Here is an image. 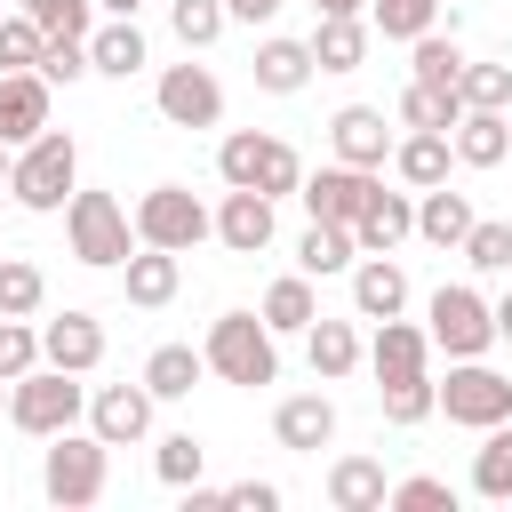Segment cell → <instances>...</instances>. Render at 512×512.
I'll list each match as a JSON object with an SVG mask.
<instances>
[{"instance_id": "51", "label": "cell", "mask_w": 512, "mask_h": 512, "mask_svg": "<svg viewBox=\"0 0 512 512\" xmlns=\"http://www.w3.org/2000/svg\"><path fill=\"white\" fill-rule=\"evenodd\" d=\"M312 8H320V16H360L368 0H312Z\"/></svg>"}, {"instance_id": "13", "label": "cell", "mask_w": 512, "mask_h": 512, "mask_svg": "<svg viewBox=\"0 0 512 512\" xmlns=\"http://www.w3.org/2000/svg\"><path fill=\"white\" fill-rule=\"evenodd\" d=\"M272 208H280L272 192H240V184H232V192H224V208H216V240H224L232 256H264V248H272V232H280V224H272Z\"/></svg>"}, {"instance_id": "47", "label": "cell", "mask_w": 512, "mask_h": 512, "mask_svg": "<svg viewBox=\"0 0 512 512\" xmlns=\"http://www.w3.org/2000/svg\"><path fill=\"white\" fill-rule=\"evenodd\" d=\"M96 64H88V40H48V56H40V80L48 88H72V80H88Z\"/></svg>"}, {"instance_id": "17", "label": "cell", "mask_w": 512, "mask_h": 512, "mask_svg": "<svg viewBox=\"0 0 512 512\" xmlns=\"http://www.w3.org/2000/svg\"><path fill=\"white\" fill-rule=\"evenodd\" d=\"M48 128V80L40 72H0V144H32Z\"/></svg>"}, {"instance_id": "43", "label": "cell", "mask_w": 512, "mask_h": 512, "mask_svg": "<svg viewBox=\"0 0 512 512\" xmlns=\"http://www.w3.org/2000/svg\"><path fill=\"white\" fill-rule=\"evenodd\" d=\"M464 112H504L512 104V64H464Z\"/></svg>"}, {"instance_id": "21", "label": "cell", "mask_w": 512, "mask_h": 512, "mask_svg": "<svg viewBox=\"0 0 512 512\" xmlns=\"http://www.w3.org/2000/svg\"><path fill=\"white\" fill-rule=\"evenodd\" d=\"M408 232H416V200H408V192H384V184H376V200H368V216L352 224V240H360V256H392V248H400Z\"/></svg>"}, {"instance_id": "3", "label": "cell", "mask_w": 512, "mask_h": 512, "mask_svg": "<svg viewBox=\"0 0 512 512\" xmlns=\"http://www.w3.org/2000/svg\"><path fill=\"white\" fill-rule=\"evenodd\" d=\"M208 368L224 376V384H272L280 376V344H272V320L264 312H216V328H208Z\"/></svg>"}, {"instance_id": "37", "label": "cell", "mask_w": 512, "mask_h": 512, "mask_svg": "<svg viewBox=\"0 0 512 512\" xmlns=\"http://www.w3.org/2000/svg\"><path fill=\"white\" fill-rule=\"evenodd\" d=\"M40 304H48V272H40L32 256H0V312L32 320Z\"/></svg>"}, {"instance_id": "2", "label": "cell", "mask_w": 512, "mask_h": 512, "mask_svg": "<svg viewBox=\"0 0 512 512\" xmlns=\"http://www.w3.org/2000/svg\"><path fill=\"white\" fill-rule=\"evenodd\" d=\"M8 192H16L32 216H56V208L80 192V144H72L64 128H40V136L16 152V176H8Z\"/></svg>"}, {"instance_id": "31", "label": "cell", "mask_w": 512, "mask_h": 512, "mask_svg": "<svg viewBox=\"0 0 512 512\" xmlns=\"http://www.w3.org/2000/svg\"><path fill=\"white\" fill-rule=\"evenodd\" d=\"M456 120H464V88H432V80H408V88H400V128H440V136H456Z\"/></svg>"}, {"instance_id": "15", "label": "cell", "mask_w": 512, "mask_h": 512, "mask_svg": "<svg viewBox=\"0 0 512 512\" xmlns=\"http://www.w3.org/2000/svg\"><path fill=\"white\" fill-rule=\"evenodd\" d=\"M40 360L88 376V368L104 360V320H96V312H56V320L40 328Z\"/></svg>"}, {"instance_id": "24", "label": "cell", "mask_w": 512, "mask_h": 512, "mask_svg": "<svg viewBox=\"0 0 512 512\" xmlns=\"http://www.w3.org/2000/svg\"><path fill=\"white\" fill-rule=\"evenodd\" d=\"M480 216H472V200L464 192H448V184H432V192H416V240H432V248H464V232H472Z\"/></svg>"}, {"instance_id": "30", "label": "cell", "mask_w": 512, "mask_h": 512, "mask_svg": "<svg viewBox=\"0 0 512 512\" xmlns=\"http://www.w3.org/2000/svg\"><path fill=\"white\" fill-rule=\"evenodd\" d=\"M368 32H376V24H360V16H320V32H312V64H320V72H360Z\"/></svg>"}, {"instance_id": "29", "label": "cell", "mask_w": 512, "mask_h": 512, "mask_svg": "<svg viewBox=\"0 0 512 512\" xmlns=\"http://www.w3.org/2000/svg\"><path fill=\"white\" fill-rule=\"evenodd\" d=\"M352 264H360L352 224H320V216H312V224H304V240H296V272H312V280H320V272H352Z\"/></svg>"}, {"instance_id": "20", "label": "cell", "mask_w": 512, "mask_h": 512, "mask_svg": "<svg viewBox=\"0 0 512 512\" xmlns=\"http://www.w3.org/2000/svg\"><path fill=\"white\" fill-rule=\"evenodd\" d=\"M248 72H256V88H264V96H296V88H304L320 64H312V40H288V32H272V40L256 48V64H248Z\"/></svg>"}, {"instance_id": "32", "label": "cell", "mask_w": 512, "mask_h": 512, "mask_svg": "<svg viewBox=\"0 0 512 512\" xmlns=\"http://www.w3.org/2000/svg\"><path fill=\"white\" fill-rule=\"evenodd\" d=\"M264 320H272V336H304V328L320 320L312 272H288V280H272V288H264Z\"/></svg>"}, {"instance_id": "4", "label": "cell", "mask_w": 512, "mask_h": 512, "mask_svg": "<svg viewBox=\"0 0 512 512\" xmlns=\"http://www.w3.org/2000/svg\"><path fill=\"white\" fill-rule=\"evenodd\" d=\"M104 480H112V440H96V432H56L48 440V456H40V496L48 504L80 512V504L104 496Z\"/></svg>"}, {"instance_id": "9", "label": "cell", "mask_w": 512, "mask_h": 512, "mask_svg": "<svg viewBox=\"0 0 512 512\" xmlns=\"http://www.w3.org/2000/svg\"><path fill=\"white\" fill-rule=\"evenodd\" d=\"M208 232H216V216H208L184 184H152V192L136 200V240H144V248H176V256H184V248H200Z\"/></svg>"}, {"instance_id": "25", "label": "cell", "mask_w": 512, "mask_h": 512, "mask_svg": "<svg viewBox=\"0 0 512 512\" xmlns=\"http://www.w3.org/2000/svg\"><path fill=\"white\" fill-rule=\"evenodd\" d=\"M432 360V328H416V320H376V344H368V368L376 376H408V368H424Z\"/></svg>"}, {"instance_id": "48", "label": "cell", "mask_w": 512, "mask_h": 512, "mask_svg": "<svg viewBox=\"0 0 512 512\" xmlns=\"http://www.w3.org/2000/svg\"><path fill=\"white\" fill-rule=\"evenodd\" d=\"M224 504H232V512H280V488H272V480H232Z\"/></svg>"}, {"instance_id": "26", "label": "cell", "mask_w": 512, "mask_h": 512, "mask_svg": "<svg viewBox=\"0 0 512 512\" xmlns=\"http://www.w3.org/2000/svg\"><path fill=\"white\" fill-rule=\"evenodd\" d=\"M472 496L480 504H512V416L480 432V448H472Z\"/></svg>"}, {"instance_id": "5", "label": "cell", "mask_w": 512, "mask_h": 512, "mask_svg": "<svg viewBox=\"0 0 512 512\" xmlns=\"http://www.w3.org/2000/svg\"><path fill=\"white\" fill-rule=\"evenodd\" d=\"M216 176L240 184V192H272V200H288V192L304 184V160H296L280 136H264V128H232V136L216 144Z\"/></svg>"}, {"instance_id": "45", "label": "cell", "mask_w": 512, "mask_h": 512, "mask_svg": "<svg viewBox=\"0 0 512 512\" xmlns=\"http://www.w3.org/2000/svg\"><path fill=\"white\" fill-rule=\"evenodd\" d=\"M32 368H40V328L16 320V312H0V376L16 384V376H32Z\"/></svg>"}, {"instance_id": "40", "label": "cell", "mask_w": 512, "mask_h": 512, "mask_svg": "<svg viewBox=\"0 0 512 512\" xmlns=\"http://www.w3.org/2000/svg\"><path fill=\"white\" fill-rule=\"evenodd\" d=\"M368 8H376L368 24H376L384 40H424V32L440 24V0H368Z\"/></svg>"}, {"instance_id": "23", "label": "cell", "mask_w": 512, "mask_h": 512, "mask_svg": "<svg viewBox=\"0 0 512 512\" xmlns=\"http://www.w3.org/2000/svg\"><path fill=\"white\" fill-rule=\"evenodd\" d=\"M384 496H392V480H384L376 456H336L328 464V504L336 512H384Z\"/></svg>"}, {"instance_id": "42", "label": "cell", "mask_w": 512, "mask_h": 512, "mask_svg": "<svg viewBox=\"0 0 512 512\" xmlns=\"http://www.w3.org/2000/svg\"><path fill=\"white\" fill-rule=\"evenodd\" d=\"M224 24H232V8H224V0H176V8H168V32H176L184 48H208Z\"/></svg>"}, {"instance_id": "14", "label": "cell", "mask_w": 512, "mask_h": 512, "mask_svg": "<svg viewBox=\"0 0 512 512\" xmlns=\"http://www.w3.org/2000/svg\"><path fill=\"white\" fill-rule=\"evenodd\" d=\"M272 440L296 448V456H320V448L336 440V400H328V392H288V400L272 408Z\"/></svg>"}, {"instance_id": "46", "label": "cell", "mask_w": 512, "mask_h": 512, "mask_svg": "<svg viewBox=\"0 0 512 512\" xmlns=\"http://www.w3.org/2000/svg\"><path fill=\"white\" fill-rule=\"evenodd\" d=\"M384 504H400V512H456V488L432 480V472H416V480H392Z\"/></svg>"}, {"instance_id": "39", "label": "cell", "mask_w": 512, "mask_h": 512, "mask_svg": "<svg viewBox=\"0 0 512 512\" xmlns=\"http://www.w3.org/2000/svg\"><path fill=\"white\" fill-rule=\"evenodd\" d=\"M40 56H48V32L16 8V16H0V72H40Z\"/></svg>"}, {"instance_id": "52", "label": "cell", "mask_w": 512, "mask_h": 512, "mask_svg": "<svg viewBox=\"0 0 512 512\" xmlns=\"http://www.w3.org/2000/svg\"><path fill=\"white\" fill-rule=\"evenodd\" d=\"M96 8H104V16H136L144 0H96Z\"/></svg>"}, {"instance_id": "54", "label": "cell", "mask_w": 512, "mask_h": 512, "mask_svg": "<svg viewBox=\"0 0 512 512\" xmlns=\"http://www.w3.org/2000/svg\"><path fill=\"white\" fill-rule=\"evenodd\" d=\"M0 416H8V376H0Z\"/></svg>"}, {"instance_id": "22", "label": "cell", "mask_w": 512, "mask_h": 512, "mask_svg": "<svg viewBox=\"0 0 512 512\" xmlns=\"http://www.w3.org/2000/svg\"><path fill=\"white\" fill-rule=\"evenodd\" d=\"M120 288H128V304H144V312L176 304V288H184V272H176V248H136V256L120 264Z\"/></svg>"}, {"instance_id": "35", "label": "cell", "mask_w": 512, "mask_h": 512, "mask_svg": "<svg viewBox=\"0 0 512 512\" xmlns=\"http://www.w3.org/2000/svg\"><path fill=\"white\" fill-rule=\"evenodd\" d=\"M200 376H208V352H192V344H160V352L144 360V384H152V400H184Z\"/></svg>"}, {"instance_id": "53", "label": "cell", "mask_w": 512, "mask_h": 512, "mask_svg": "<svg viewBox=\"0 0 512 512\" xmlns=\"http://www.w3.org/2000/svg\"><path fill=\"white\" fill-rule=\"evenodd\" d=\"M8 176H16V144H0V184H8Z\"/></svg>"}, {"instance_id": "6", "label": "cell", "mask_w": 512, "mask_h": 512, "mask_svg": "<svg viewBox=\"0 0 512 512\" xmlns=\"http://www.w3.org/2000/svg\"><path fill=\"white\" fill-rule=\"evenodd\" d=\"M80 408H88V392L72 384V368H32V376H16V384H8V424H16V432H32V440L72 432V424H80Z\"/></svg>"}, {"instance_id": "1", "label": "cell", "mask_w": 512, "mask_h": 512, "mask_svg": "<svg viewBox=\"0 0 512 512\" xmlns=\"http://www.w3.org/2000/svg\"><path fill=\"white\" fill-rule=\"evenodd\" d=\"M64 240H72V256L80 264H96V272H120L144 240H136V216L112 200V192H72L64 200Z\"/></svg>"}, {"instance_id": "12", "label": "cell", "mask_w": 512, "mask_h": 512, "mask_svg": "<svg viewBox=\"0 0 512 512\" xmlns=\"http://www.w3.org/2000/svg\"><path fill=\"white\" fill-rule=\"evenodd\" d=\"M88 432L112 440V448H136V440L152 432V384L136 376V384H104V392H88Z\"/></svg>"}, {"instance_id": "33", "label": "cell", "mask_w": 512, "mask_h": 512, "mask_svg": "<svg viewBox=\"0 0 512 512\" xmlns=\"http://www.w3.org/2000/svg\"><path fill=\"white\" fill-rule=\"evenodd\" d=\"M304 352H312V376H320V384H336V376L360 368V336H352V320H312V328H304Z\"/></svg>"}, {"instance_id": "41", "label": "cell", "mask_w": 512, "mask_h": 512, "mask_svg": "<svg viewBox=\"0 0 512 512\" xmlns=\"http://www.w3.org/2000/svg\"><path fill=\"white\" fill-rule=\"evenodd\" d=\"M152 472H160V480H168V488H192V480H200V472H208V448H200V440H192V432H168V440H160V448H152Z\"/></svg>"}, {"instance_id": "38", "label": "cell", "mask_w": 512, "mask_h": 512, "mask_svg": "<svg viewBox=\"0 0 512 512\" xmlns=\"http://www.w3.org/2000/svg\"><path fill=\"white\" fill-rule=\"evenodd\" d=\"M48 40H88L96 32V0H16Z\"/></svg>"}, {"instance_id": "36", "label": "cell", "mask_w": 512, "mask_h": 512, "mask_svg": "<svg viewBox=\"0 0 512 512\" xmlns=\"http://www.w3.org/2000/svg\"><path fill=\"white\" fill-rule=\"evenodd\" d=\"M408 80H432V88H456L464 80V48H456V32H424V40H408Z\"/></svg>"}, {"instance_id": "7", "label": "cell", "mask_w": 512, "mask_h": 512, "mask_svg": "<svg viewBox=\"0 0 512 512\" xmlns=\"http://www.w3.org/2000/svg\"><path fill=\"white\" fill-rule=\"evenodd\" d=\"M424 320H432V344L448 360H488V344H496V304L480 288H432Z\"/></svg>"}, {"instance_id": "19", "label": "cell", "mask_w": 512, "mask_h": 512, "mask_svg": "<svg viewBox=\"0 0 512 512\" xmlns=\"http://www.w3.org/2000/svg\"><path fill=\"white\" fill-rule=\"evenodd\" d=\"M352 312H360V320L408 312V272H400L392 256H360V264H352Z\"/></svg>"}, {"instance_id": "28", "label": "cell", "mask_w": 512, "mask_h": 512, "mask_svg": "<svg viewBox=\"0 0 512 512\" xmlns=\"http://www.w3.org/2000/svg\"><path fill=\"white\" fill-rule=\"evenodd\" d=\"M456 160L464 168H504L512 160V120L504 112H464L456 120Z\"/></svg>"}, {"instance_id": "8", "label": "cell", "mask_w": 512, "mask_h": 512, "mask_svg": "<svg viewBox=\"0 0 512 512\" xmlns=\"http://www.w3.org/2000/svg\"><path fill=\"white\" fill-rule=\"evenodd\" d=\"M440 408H448V424L488 432V424H504V416H512V376H504V368H488V360H448Z\"/></svg>"}, {"instance_id": "16", "label": "cell", "mask_w": 512, "mask_h": 512, "mask_svg": "<svg viewBox=\"0 0 512 512\" xmlns=\"http://www.w3.org/2000/svg\"><path fill=\"white\" fill-rule=\"evenodd\" d=\"M328 144H336V160H352V168H384V160H392V128H384L376 104H344V112L328 120Z\"/></svg>"}, {"instance_id": "55", "label": "cell", "mask_w": 512, "mask_h": 512, "mask_svg": "<svg viewBox=\"0 0 512 512\" xmlns=\"http://www.w3.org/2000/svg\"><path fill=\"white\" fill-rule=\"evenodd\" d=\"M0 16H8V8H0Z\"/></svg>"}, {"instance_id": "10", "label": "cell", "mask_w": 512, "mask_h": 512, "mask_svg": "<svg viewBox=\"0 0 512 512\" xmlns=\"http://www.w3.org/2000/svg\"><path fill=\"white\" fill-rule=\"evenodd\" d=\"M376 184H384V168H352V160H336V168L304 176L296 200H304V216H320V224H360L368 200H376Z\"/></svg>"}, {"instance_id": "49", "label": "cell", "mask_w": 512, "mask_h": 512, "mask_svg": "<svg viewBox=\"0 0 512 512\" xmlns=\"http://www.w3.org/2000/svg\"><path fill=\"white\" fill-rule=\"evenodd\" d=\"M224 8H232V16H240V24H264V16H280V8H288V0H224Z\"/></svg>"}, {"instance_id": "44", "label": "cell", "mask_w": 512, "mask_h": 512, "mask_svg": "<svg viewBox=\"0 0 512 512\" xmlns=\"http://www.w3.org/2000/svg\"><path fill=\"white\" fill-rule=\"evenodd\" d=\"M456 256H464L472 272H512V224H488V216H480V224L464 232Z\"/></svg>"}, {"instance_id": "27", "label": "cell", "mask_w": 512, "mask_h": 512, "mask_svg": "<svg viewBox=\"0 0 512 512\" xmlns=\"http://www.w3.org/2000/svg\"><path fill=\"white\" fill-rule=\"evenodd\" d=\"M88 64H96L104 80H128V72H144V32H136V16H112V24H96V32H88Z\"/></svg>"}, {"instance_id": "50", "label": "cell", "mask_w": 512, "mask_h": 512, "mask_svg": "<svg viewBox=\"0 0 512 512\" xmlns=\"http://www.w3.org/2000/svg\"><path fill=\"white\" fill-rule=\"evenodd\" d=\"M496 344H512V296H496Z\"/></svg>"}, {"instance_id": "18", "label": "cell", "mask_w": 512, "mask_h": 512, "mask_svg": "<svg viewBox=\"0 0 512 512\" xmlns=\"http://www.w3.org/2000/svg\"><path fill=\"white\" fill-rule=\"evenodd\" d=\"M448 160H456V136H440V128H408V136L392 144V168H400V184H408V192L448 184Z\"/></svg>"}, {"instance_id": "34", "label": "cell", "mask_w": 512, "mask_h": 512, "mask_svg": "<svg viewBox=\"0 0 512 512\" xmlns=\"http://www.w3.org/2000/svg\"><path fill=\"white\" fill-rule=\"evenodd\" d=\"M376 400H384V424H424L432 408H440V384L424 376V368H408V376H376Z\"/></svg>"}, {"instance_id": "11", "label": "cell", "mask_w": 512, "mask_h": 512, "mask_svg": "<svg viewBox=\"0 0 512 512\" xmlns=\"http://www.w3.org/2000/svg\"><path fill=\"white\" fill-rule=\"evenodd\" d=\"M152 104H160L168 128H216L224 120V88H216L208 64H168L160 88H152Z\"/></svg>"}]
</instances>
